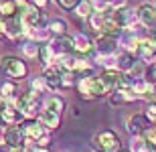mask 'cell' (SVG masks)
I'll use <instances>...</instances> for the list:
<instances>
[{
	"label": "cell",
	"instance_id": "1",
	"mask_svg": "<svg viewBox=\"0 0 156 152\" xmlns=\"http://www.w3.org/2000/svg\"><path fill=\"white\" fill-rule=\"evenodd\" d=\"M79 91H81V95H83V97L93 100V97L108 95L112 91V87L104 81V79H101V77H81Z\"/></svg>",
	"mask_w": 156,
	"mask_h": 152
},
{
	"label": "cell",
	"instance_id": "2",
	"mask_svg": "<svg viewBox=\"0 0 156 152\" xmlns=\"http://www.w3.org/2000/svg\"><path fill=\"white\" fill-rule=\"evenodd\" d=\"M0 73L12 77V79H24L29 69H27V63L20 61L18 57H12V55H6V57L0 59Z\"/></svg>",
	"mask_w": 156,
	"mask_h": 152
},
{
	"label": "cell",
	"instance_id": "3",
	"mask_svg": "<svg viewBox=\"0 0 156 152\" xmlns=\"http://www.w3.org/2000/svg\"><path fill=\"white\" fill-rule=\"evenodd\" d=\"M37 108H39V94L33 91V89L27 91V94H23L16 100V110L20 111L23 116H27V118L37 116Z\"/></svg>",
	"mask_w": 156,
	"mask_h": 152
},
{
	"label": "cell",
	"instance_id": "4",
	"mask_svg": "<svg viewBox=\"0 0 156 152\" xmlns=\"http://www.w3.org/2000/svg\"><path fill=\"white\" fill-rule=\"evenodd\" d=\"M27 30H29V27L24 24L20 14H16V16L6 20V37H10V39H18V37L27 35Z\"/></svg>",
	"mask_w": 156,
	"mask_h": 152
},
{
	"label": "cell",
	"instance_id": "5",
	"mask_svg": "<svg viewBox=\"0 0 156 152\" xmlns=\"http://www.w3.org/2000/svg\"><path fill=\"white\" fill-rule=\"evenodd\" d=\"M23 132H24V136H27V140L37 142V144L47 136L45 126H43L41 122H27V124H23Z\"/></svg>",
	"mask_w": 156,
	"mask_h": 152
},
{
	"label": "cell",
	"instance_id": "6",
	"mask_svg": "<svg viewBox=\"0 0 156 152\" xmlns=\"http://www.w3.org/2000/svg\"><path fill=\"white\" fill-rule=\"evenodd\" d=\"M95 142H98V146L104 152H114V150H118V146H120V140H118V136L114 134L112 130H105V132L98 134Z\"/></svg>",
	"mask_w": 156,
	"mask_h": 152
},
{
	"label": "cell",
	"instance_id": "7",
	"mask_svg": "<svg viewBox=\"0 0 156 152\" xmlns=\"http://www.w3.org/2000/svg\"><path fill=\"white\" fill-rule=\"evenodd\" d=\"M24 140H27V136H24V132H23V128H20V126H8V128H6V132H4V142L10 148H20Z\"/></svg>",
	"mask_w": 156,
	"mask_h": 152
},
{
	"label": "cell",
	"instance_id": "8",
	"mask_svg": "<svg viewBox=\"0 0 156 152\" xmlns=\"http://www.w3.org/2000/svg\"><path fill=\"white\" fill-rule=\"evenodd\" d=\"M63 73L65 71L61 69V67H59V65H49V67H47L45 69V83H47V87L49 89H59L61 87V77H63Z\"/></svg>",
	"mask_w": 156,
	"mask_h": 152
},
{
	"label": "cell",
	"instance_id": "9",
	"mask_svg": "<svg viewBox=\"0 0 156 152\" xmlns=\"http://www.w3.org/2000/svg\"><path fill=\"white\" fill-rule=\"evenodd\" d=\"M114 20H116L118 24H120L122 29H128V27H132L134 18H136V12L132 10V8H126V6H122V8H116L114 10Z\"/></svg>",
	"mask_w": 156,
	"mask_h": 152
},
{
	"label": "cell",
	"instance_id": "10",
	"mask_svg": "<svg viewBox=\"0 0 156 152\" xmlns=\"http://www.w3.org/2000/svg\"><path fill=\"white\" fill-rule=\"evenodd\" d=\"M20 111L16 110V105L12 108V105H8V104H4L2 108H0V122L2 124H8V126H14V124H18L20 122Z\"/></svg>",
	"mask_w": 156,
	"mask_h": 152
},
{
	"label": "cell",
	"instance_id": "11",
	"mask_svg": "<svg viewBox=\"0 0 156 152\" xmlns=\"http://www.w3.org/2000/svg\"><path fill=\"white\" fill-rule=\"evenodd\" d=\"M95 49H98L99 55H112V53H116V49H118V41L114 37L101 35L98 41H95Z\"/></svg>",
	"mask_w": 156,
	"mask_h": 152
},
{
	"label": "cell",
	"instance_id": "12",
	"mask_svg": "<svg viewBox=\"0 0 156 152\" xmlns=\"http://www.w3.org/2000/svg\"><path fill=\"white\" fill-rule=\"evenodd\" d=\"M138 18L144 27H154L156 23V6L152 4H142L138 8Z\"/></svg>",
	"mask_w": 156,
	"mask_h": 152
},
{
	"label": "cell",
	"instance_id": "13",
	"mask_svg": "<svg viewBox=\"0 0 156 152\" xmlns=\"http://www.w3.org/2000/svg\"><path fill=\"white\" fill-rule=\"evenodd\" d=\"M146 120L148 118L142 116V114H134V116H130V120H128V132L130 134H144V130L148 128L146 126Z\"/></svg>",
	"mask_w": 156,
	"mask_h": 152
},
{
	"label": "cell",
	"instance_id": "14",
	"mask_svg": "<svg viewBox=\"0 0 156 152\" xmlns=\"http://www.w3.org/2000/svg\"><path fill=\"white\" fill-rule=\"evenodd\" d=\"M136 53H138L140 59H144V61H152L156 55V47L154 43L148 41V39H144V41H138V45H136Z\"/></svg>",
	"mask_w": 156,
	"mask_h": 152
},
{
	"label": "cell",
	"instance_id": "15",
	"mask_svg": "<svg viewBox=\"0 0 156 152\" xmlns=\"http://www.w3.org/2000/svg\"><path fill=\"white\" fill-rule=\"evenodd\" d=\"M39 122L43 124L45 128L55 130V128H59L61 118H59V114H55V111H51V110H43V111L39 114Z\"/></svg>",
	"mask_w": 156,
	"mask_h": 152
},
{
	"label": "cell",
	"instance_id": "16",
	"mask_svg": "<svg viewBox=\"0 0 156 152\" xmlns=\"http://www.w3.org/2000/svg\"><path fill=\"white\" fill-rule=\"evenodd\" d=\"M122 33V27L114 20V16H108L104 20V27H101V35H108V37H114L116 39L118 35Z\"/></svg>",
	"mask_w": 156,
	"mask_h": 152
},
{
	"label": "cell",
	"instance_id": "17",
	"mask_svg": "<svg viewBox=\"0 0 156 152\" xmlns=\"http://www.w3.org/2000/svg\"><path fill=\"white\" fill-rule=\"evenodd\" d=\"M47 29H49V33L55 37H63L67 35V23H65L63 18H53L51 23L47 24Z\"/></svg>",
	"mask_w": 156,
	"mask_h": 152
},
{
	"label": "cell",
	"instance_id": "18",
	"mask_svg": "<svg viewBox=\"0 0 156 152\" xmlns=\"http://www.w3.org/2000/svg\"><path fill=\"white\" fill-rule=\"evenodd\" d=\"M16 14H18L16 0H2V2H0V16L12 18V16H16Z\"/></svg>",
	"mask_w": 156,
	"mask_h": 152
},
{
	"label": "cell",
	"instance_id": "19",
	"mask_svg": "<svg viewBox=\"0 0 156 152\" xmlns=\"http://www.w3.org/2000/svg\"><path fill=\"white\" fill-rule=\"evenodd\" d=\"M134 67H136V61H134L132 53H122L118 57V69L120 71H134Z\"/></svg>",
	"mask_w": 156,
	"mask_h": 152
},
{
	"label": "cell",
	"instance_id": "20",
	"mask_svg": "<svg viewBox=\"0 0 156 152\" xmlns=\"http://www.w3.org/2000/svg\"><path fill=\"white\" fill-rule=\"evenodd\" d=\"M134 152H156V146L146 138H134Z\"/></svg>",
	"mask_w": 156,
	"mask_h": 152
},
{
	"label": "cell",
	"instance_id": "21",
	"mask_svg": "<svg viewBox=\"0 0 156 152\" xmlns=\"http://www.w3.org/2000/svg\"><path fill=\"white\" fill-rule=\"evenodd\" d=\"M53 57H55V51H53V47L51 45H41L39 47V59H41V63L43 65H51V61H53Z\"/></svg>",
	"mask_w": 156,
	"mask_h": 152
},
{
	"label": "cell",
	"instance_id": "22",
	"mask_svg": "<svg viewBox=\"0 0 156 152\" xmlns=\"http://www.w3.org/2000/svg\"><path fill=\"white\" fill-rule=\"evenodd\" d=\"M75 10H77V14H79L81 18H89L93 14V2L91 0H81Z\"/></svg>",
	"mask_w": 156,
	"mask_h": 152
},
{
	"label": "cell",
	"instance_id": "23",
	"mask_svg": "<svg viewBox=\"0 0 156 152\" xmlns=\"http://www.w3.org/2000/svg\"><path fill=\"white\" fill-rule=\"evenodd\" d=\"M91 49H93V45H91V41H89L85 35H77L75 37V51H79V53H89Z\"/></svg>",
	"mask_w": 156,
	"mask_h": 152
},
{
	"label": "cell",
	"instance_id": "24",
	"mask_svg": "<svg viewBox=\"0 0 156 152\" xmlns=\"http://www.w3.org/2000/svg\"><path fill=\"white\" fill-rule=\"evenodd\" d=\"M63 108H65V101L61 100V97H49L47 100V105H45V110H51V111H55V114H61L63 111Z\"/></svg>",
	"mask_w": 156,
	"mask_h": 152
},
{
	"label": "cell",
	"instance_id": "25",
	"mask_svg": "<svg viewBox=\"0 0 156 152\" xmlns=\"http://www.w3.org/2000/svg\"><path fill=\"white\" fill-rule=\"evenodd\" d=\"M16 94V85L10 81H4L2 85H0V95H4V97H10V95Z\"/></svg>",
	"mask_w": 156,
	"mask_h": 152
},
{
	"label": "cell",
	"instance_id": "26",
	"mask_svg": "<svg viewBox=\"0 0 156 152\" xmlns=\"http://www.w3.org/2000/svg\"><path fill=\"white\" fill-rule=\"evenodd\" d=\"M23 51H24L27 57H37V55H39V47H37V43H27V45L23 47Z\"/></svg>",
	"mask_w": 156,
	"mask_h": 152
},
{
	"label": "cell",
	"instance_id": "27",
	"mask_svg": "<svg viewBox=\"0 0 156 152\" xmlns=\"http://www.w3.org/2000/svg\"><path fill=\"white\" fill-rule=\"evenodd\" d=\"M45 77H37V79H33L30 81V87H33V91H37V94H41L43 89H45Z\"/></svg>",
	"mask_w": 156,
	"mask_h": 152
},
{
	"label": "cell",
	"instance_id": "28",
	"mask_svg": "<svg viewBox=\"0 0 156 152\" xmlns=\"http://www.w3.org/2000/svg\"><path fill=\"white\" fill-rule=\"evenodd\" d=\"M59 6L61 8H65V10H73V8H77V4H79L81 0H57Z\"/></svg>",
	"mask_w": 156,
	"mask_h": 152
},
{
	"label": "cell",
	"instance_id": "29",
	"mask_svg": "<svg viewBox=\"0 0 156 152\" xmlns=\"http://www.w3.org/2000/svg\"><path fill=\"white\" fill-rule=\"evenodd\" d=\"M146 118H148L152 124H156V104H150L146 108Z\"/></svg>",
	"mask_w": 156,
	"mask_h": 152
},
{
	"label": "cell",
	"instance_id": "30",
	"mask_svg": "<svg viewBox=\"0 0 156 152\" xmlns=\"http://www.w3.org/2000/svg\"><path fill=\"white\" fill-rule=\"evenodd\" d=\"M146 77H148V81H156V63L148 65V69H146Z\"/></svg>",
	"mask_w": 156,
	"mask_h": 152
},
{
	"label": "cell",
	"instance_id": "31",
	"mask_svg": "<svg viewBox=\"0 0 156 152\" xmlns=\"http://www.w3.org/2000/svg\"><path fill=\"white\" fill-rule=\"evenodd\" d=\"M33 4H35L37 8H41V10H45L47 6L51 4V0H33Z\"/></svg>",
	"mask_w": 156,
	"mask_h": 152
},
{
	"label": "cell",
	"instance_id": "32",
	"mask_svg": "<svg viewBox=\"0 0 156 152\" xmlns=\"http://www.w3.org/2000/svg\"><path fill=\"white\" fill-rule=\"evenodd\" d=\"M6 35V20L4 16H0V37H4Z\"/></svg>",
	"mask_w": 156,
	"mask_h": 152
},
{
	"label": "cell",
	"instance_id": "33",
	"mask_svg": "<svg viewBox=\"0 0 156 152\" xmlns=\"http://www.w3.org/2000/svg\"><path fill=\"white\" fill-rule=\"evenodd\" d=\"M10 152H30L29 148H24V146H20V148H12Z\"/></svg>",
	"mask_w": 156,
	"mask_h": 152
},
{
	"label": "cell",
	"instance_id": "34",
	"mask_svg": "<svg viewBox=\"0 0 156 152\" xmlns=\"http://www.w3.org/2000/svg\"><path fill=\"white\" fill-rule=\"evenodd\" d=\"M33 152H49L47 148H37V150H33Z\"/></svg>",
	"mask_w": 156,
	"mask_h": 152
},
{
	"label": "cell",
	"instance_id": "35",
	"mask_svg": "<svg viewBox=\"0 0 156 152\" xmlns=\"http://www.w3.org/2000/svg\"><path fill=\"white\" fill-rule=\"evenodd\" d=\"M152 43H154V47H156V35H154V37H152Z\"/></svg>",
	"mask_w": 156,
	"mask_h": 152
},
{
	"label": "cell",
	"instance_id": "36",
	"mask_svg": "<svg viewBox=\"0 0 156 152\" xmlns=\"http://www.w3.org/2000/svg\"><path fill=\"white\" fill-rule=\"evenodd\" d=\"M120 152H130V150H120Z\"/></svg>",
	"mask_w": 156,
	"mask_h": 152
},
{
	"label": "cell",
	"instance_id": "37",
	"mask_svg": "<svg viewBox=\"0 0 156 152\" xmlns=\"http://www.w3.org/2000/svg\"><path fill=\"white\" fill-rule=\"evenodd\" d=\"M105 2H112V0H105Z\"/></svg>",
	"mask_w": 156,
	"mask_h": 152
}]
</instances>
